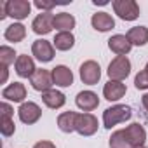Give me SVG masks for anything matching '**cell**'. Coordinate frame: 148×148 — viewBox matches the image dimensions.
<instances>
[{
	"mask_svg": "<svg viewBox=\"0 0 148 148\" xmlns=\"http://www.w3.org/2000/svg\"><path fill=\"white\" fill-rule=\"evenodd\" d=\"M131 117H132V112L127 105H115V106H110L103 112V125L106 129H112L117 124L129 120Z\"/></svg>",
	"mask_w": 148,
	"mask_h": 148,
	"instance_id": "cell-1",
	"label": "cell"
},
{
	"mask_svg": "<svg viewBox=\"0 0 148 148\" xmlns=\"http://www.w3.org/2000/svg\"><path fill=\"white\" fill-rule=\"evenodd\" d=\"M4 37H5V40L18 44L21 40H25V37H26V26L21 25V23H12V25H9L5 28Z\"/></svg>",
	"mask_w": 148,
	"mask_h": 148,
	"instance_id": "cell-21",
	"label": "cell"
},
{
	"mask_svg": "<svg viewBox=\"0 0 148 148\" xmlns=\"http://www.w3.org/2000/svg\"><path fill=\"white\" fill-rule=\"evenodd\" d=\"M32 54L40 63H49L54 59V45L44 38H38L32 44Z\"/></svg>",
	"mask_w": 148,
	"mask_h": 148,
	"instance_id": "cell-9",
	"label": "cell"
},
{
	"mask_svg": "<svg viewBox=\"0 0 148 148\" xmlns=\"http://www.w3.org/2000/svg\"><path fill=\"white\" fill-rule=\"evenodd\" d=\"M141 103H143V106H145V110L148 112V92H145V94L141 96Z\"/></svg>",
	"mask_w": 148,
	"mask_h": 148,
	"instance_id": "cell-33",
	"label": "cell"
},
{
	"mask_svg": "<svg viewBox=\"0 0 148 148\" xmlns=\"http://www.w3.org/2000/svg\"><path fill=\"white\" fill-rule=\"evenodd\" d=\"M16 131V124L12 119H0V132H2L5 138L12 136Z\"/></svg>",
	"mask_w": 148,
	"mask_h": 148,
	"instance_id": "cell-27",
	"label": "cell"
},
{
	"mask_svg": "<svg viewBox=\"0 0 148 148\" xmlns=\"http://www.w3.org/2000/svg\"><path fill=\"white\" fill-rule=\"evenodd\" d=\"M75 103H77V106L80 110L89 113V112H92V110H96L99 106V98L92 91H80L77 94V98H75Z\"/></svg>",
	"mask_w": 148,
	"mask_h": 148,
	"instance_id": "cell-12",
	"label": "cell"
},
{
	"mask_svg": "<svg viewBox=\"0 0 148 148\" xmlns=\"http://www.w3.org/2000/svg\"><path fill=\"white\" fill-rule=\"evenodd\" d=\"M91 25L96 32H108V30L115 28V19L108 12H96L91 18Z\"/></svg>",
	"mask_w": 148,
	"mask_h": 148,
	"instance_id": "cell-18",
	"label": "cell"
},
{
	"mask_svg": "<svg viewBox=\"0 0 148 148\" xmlns=\"http://www.w3.org/2000/svg\"><path fill=\"white\" fill-rule=\"evenodd\" d=\"M101 79V66L89 59V61H84L80 64V80L87 86H96Z\"/></svg>",
	"mask_w": 148,
	"mask_h": 148,
	"instance_id": "cell-4",
	"label": "cell"
},
{
	"mask_svg": "<svg viewBox=\"0 0 148 148\" xmlns=\"http://www.w3.org/2000/svg\"><path fill=\"white\" fill-rule=\"evenodd\" d=\"M127 38L132 45H145L148 42V28L146 26H134L127 32Z\"/></svg>",
	"mask_w": 148,
	"mask_h": 148,
	"instance_id": "cell-24",
	"label": "cell"
},
{
	"mask_svg": "<svg viewBox=\"0 0 148 148\" xmlns=\"http://www.w3.org/2000/svg\"><path fill=\"white\" fill-rule=\"evenodd\" d=\"M54 28L59 32H71L75 28V18L68 12H59L54 16Z\"/></svg>",
	"mask_w": 148,
	"mask_h": 148,
	"instance_id": "cell-23",
	"label": "cell"
},
{
	"mask_svg": "<svg viewBox=\"0 0 148 148\" xmlns=\"http://www.w3.org/2000/svg\"><path fill=\"white\" fill-rule=\"evenodd\" d=\"M122 131H124V136L129 141L131 148H136V146H143L145 145V141H146V131H145V127L141 124L134 122V124L127 125Z\"/></svg>",
	"mask_w": 148,
	"mask_h": 148,
	"instance_id": "cell-10",
	"label": "cell"
},
{
	"mask_svg": "<svg viewBox=\"0 0 148 148\" xmlns=\"http://www.w3.org/2000/svg\"><path fill=\"white\" fill-rule=\"evenodd\" d=\"M52 45L58 51H70L75 45V37H73L71 32H59V33H56V37L52 40Z\"/></svg>",
	"mask_w": 148,
	"mask_h": 148,
	"instance_id": "cell-22",
	"label": "cell"
},
{
	"mask_svg": "<svg viewBox=\"0 0 148 148\" xmlns=\"http://www.w3.org/2000/svg\"><path fill=\"white\" fill-rule=\"evenodd\" d=\"M98 119L92 113H79L77 117V124H75V131L80 136H92L98 131Z\"/></svg>",
	"mask_w": 148,
	"mask_h": 148,
	"instance_id": "cell-7",
	"label": "cell"
},
{
	"mask_svg": "<svg viewBox=\"0 0 148 148\" xmlns=\"http://www.w3.org/2000/svg\"><path fill=\"white\" fill-rule=\"evenodd\" d=\"M35 7L45 12H51V9L56 7V2H45V0H35Z\"/></svg>",
	"mask_w": 148,
	"mask_h": 148,
	"instance_id": "cell-30",
	"label": "cell"
},
{
	"mask_svg": "<svg viewBox=\"0 0 148 148\" xmlns=\"http://www.w3.org/2000/svg\"><path fill=\"white\" fill-rule=\"evenodd\" d=\"M108 47H110V51L115 52L117 56H125V54H129L132 44L129 42L127 35H113V37L108 40Z\"/></svg>",
	"mask_w": 148,
	"mask_h": 148,
	"instance_id": "cell-17",
	"label": "cell"
},
{
	"mask_svg": "<svg viewBox=\"0 0 148 148\" xmlns=\"http://www.w3.org/2000/svg\"><path fill=\"white\" fill-rule=\"evenodd\" d=\"M54 16L56 14H52V12H42V14H38L33 19V23H32L33 32L37 35H47V33H51L52 28H54Z\"/></svg>",
	"mask_w": 148,
	"mask_h": 148,
	"instance_id": "cell-11",
	"label": "cell"
},
{
	"mask_svg": "<svg viewBox=\"0 0 148 148\" xmlns=\"http://www.w3.org/2000/svg\"><path fill=\"white\" fill-rule=\"evenodd\" d=\"M2 98L7 99V101H14V103H25V98H26V87H25V84L12 82L11 86L4 87Z\"/></svg>",
	"mask_w": 148,
	"mask_h": 148,
	"instance_id": "cell-14",
	"label": "cell"
},
{
	"mask_svg": "<svg viewBox=\"0 0 148 148\" xmlns=\"http://www.w3.org/2000/svg\"><path fill=\"white\" fill-rule=\"evenodd\" d=\"M145 70H146V71H148V63H146V66H145Z\"/></svg>",
	"mask_w": 148,
	"mask_h": 148,
	"instance_id": "cell-34",
	"label": "cell"
},
{
	"mask_svg": "<svg viewBox=\"0 0 148 148\" xmlns=\"http://www.w3.org/2000/svg\"><path fill=\"white\" fill-rule=\"evenodd\" d=\"M125 92H127L125 84L117 82V80H108L105 84V87H103V96L108 101H119L120 98L125 96Z\"/></svg>",
	"mask_w": 148,
	"mask_h": 148,
	"instance_id": "cell-15",
	"label": "cell"
},
{
	"mask_svg": "<svg viewBox=\"0 0 148 148\" xmlns=\"http://www.w3.org/2000/svg\"><path fill=\"white\" fill-rule=\"evenodd\" d=\"M12 115H14V110L9 103L5 101L0 103V119H12Z\"/></svg>",
	"mask_w": 148,
	"mask_h": 148,
	"instance_id": "cell-29",
	"label": "cell"
},
{
	"mask_svg": "<svg viewBox=\"0 0 148 148\" xmlns=\"http://www.w3.org/2000/svg\"><path fill=\"white\" fill-rule=\"evenodd\" d=\"M32 11V4L28 2V0H7L5 2V14L12 19H25L28 18Z\"/></svg>",
	"mask_w": 148,
	"mask_h": 148,
	"instance_id": "cell-5",
	"label": "cell"
},
{
	"mask_svg": "<svg viewBox=\"0 0 148 148\" xmlns=\"http://www.w3.org/2000/svg\"><path fill=\"white\" fill-rule=\"evenodd\" d=\"M33 148H56V145L52 141H38L33 145Z\"/></svg>",
	"mask_w": 148,
	"mask_h": 148,
	"instance_id": "cell-31",
	"label": "cell"
},
{
	"mask_svg": "<svg viewBox=\"0 0 148 148\" xmlns=\"http://www.w3.org/2000/svg\"><path fill=\"white\" fill-rule=\"evenodd\" d=\"M77 117H79V113L77 112H71V110L59 113V117H58V127H59V131H63L66 134L73 132V131H75V124H77Z\"/></svg>",
	"mask_w": 148,
	"mask_h": 148,
	"instance_id": "cell-20",
	"label": "cell"
},
{
	"mask_svg": "<svg viewBox=\"0 0 148 148\" xmlns=\"http://www.w3.org/2000/svg\"><path fill=\"white\" fill-rule=\"evenodd\" d=\"M108 77L110 80H117V82H122L129 77V73H131V61L127 56H117L110 61L108 64Z\"/></svg>",
	"mask_w": 148,
	"mask_h": 148,
	"instance_id": "cell-2",
	"label": "cell"
},
{
	"mask_svg": "<svg viewBox=\"0 0 148 148\" xmlns=\"http://www.w3.org/2000/svg\"><path fill=\"white\" fill-rule=\"evenodd\" d=\"M113 11L124 21H134L139 18V5L134 0H113Z\"/></svg>",
	"mask_w": 148,
	"mask_h": 148,
	"instance_id": "cell-3",
	"label": "cell"
},
{
	"mask_svg": "<svg viewBox=\"0 0 148 148\" xmlns=\"http://www.w3.org/2000/svg\"><path fill=\"white\" fill-rule=\"evenodd\" d=\"M16 59H18V56H16L12 47H9V45H2V47H0V64L9 66V64L16 63Z\"/></svg>",
	"mask_w": 148,
	"mask_h": 148,
	"instance_id": "cell-26",
	"label": "cell"
},
{
	"mask_svg": "<svg viewBox=\"0 0 148 148\" xmlns=\"http://www.w3.org/2000/svg\"><path fill=\"white\" fill-rule=\"evenodd\" d=\"M136 148H146V146H145V145H143V146H136Z\"/></svg>",
	"mask_w": 148,
	"mask_h": 148,
	"instance_id": "cell-35",
	"label": "cell"
},
{
	"mask_svg": "<svg viewBox=\"0 0 148 148\" xmlns=\"http://www.w3.org/2000/svg\"><path fill=\"white\" fill-rule=\"evenodd\" d=\"M108 145H110V148H131L129 141H127L125 136H124V131H115V132L110 136Z\"/></svg>",
	"mask_w": 148,
	"mask_h": 148,
	"instance_id": "cell-25",
	"label": "cell"
},
{
	"mask_svg": "<svg viewBox=\"0 0 148 148\" xmlns=\"http://www.w3.org/2000/svg\"><path fill=\"white\" fill-rule=\"evenodd\" d=\"M18 115H19V120H21L23 124L32 125V124H35V122L40 120V117H42V108H40L37 103H33V101H25V103H21V106H19V110H18Z\"/></svg>",
	"mask_w": 148,
	"mask_h": 148,
	"instance_id": "cell-6",
	"label": "cell"
},
{
	"mask_svg": "<svg viewBox=\"0 0 148 148\" xmlns=\"http://www.w3.org/2000/svg\"><path fill=\"white\" fill-rule=\"evenodd\" d=\"M0 68H2V79H0V82L2 84H5L7 82V77H9V66H5V64H0Z\"/></svg>",
	"mask_w": 148,
	"mask_h": 148,
	"instance_id": "cell-32",
	"label": "cell"
},
{
	"mask_svg": "<svg viewBox=\"0 0 148 148\" xmlns=\"http://www.w3.org/2000/svg\"><path fill=\"white\" fill-rule=\"evenodd\" d=\"M51 73H52L54 84L59 86V87H70V86L73 84V73H71V70H70L68 66H64V64H58L56 68H52Z\"/></svg>",
	"mask_w": 148,
	"mask_h": 148,
	"instance_id": "cell-16",
	"label": "cell"
},
{
	"mask_svg": "<svg viewBox=\"0 0 148 148\" xmlns=\"http://www.w3.org/2000/svg\"><path fill=\"white\" fill-rule=\"evenodd\" d=\"M134 87L136 89H148V71L146 70H141L138 75L134 77Z\"/></svg>",
	"mask_w": 148,
	"mask_h": 148,
	"instance_id": "cell-28",
	"label": "cell"
},
{
	"mask_svg": "<svg viewBox=\"0 0 148 148\" xmlns=\"http://www.w3.org/2000/svg\"><path fill=\"white\" fill-rule=\"evenodd\" d=\"M42 101H44V105H45L47 108L58 110V108H61V106L66 103V96H64L63 92L56 91V89H51V91H47V92H42Z\"/></svg>",
	"mask_w": 148,
	"mask_h": 148,
	"instance_id": "cell-19",
	"label": "cell"
},
{
	"mask_svg": "<svg viewBox=\"0 0 148 148\" xmlns=\"http://www.w3.org/2000/svg\"><path fill=\"white\" fill-rule=\"evenodd\" d=\"M14 68H16V73L21 77V79H32V75L37 71L35 68V61L26 56V54H19L16 63H14Z\"/></svg>",
	"mask_w": 148,
	"mask_h": 148,
	"instance_id": "cell-13",
	"label": "cell"
},
{
	"mask_svg": "<svg viewBox=\"0 0 148 148\" xmlns=\"http://www.w3.org/2000/svg\"><path fill=\"white\" fill-rule=\"evenodd\" d=\"M30 84H32V87H33L35 91H38V92H47V91H51V87H52V84H54L52 73H51L49 70L40 68V70H37L33 75H32Z\"/></svg>",
	"mask_w": 148,
	"mask_h": 148,
	"instance_id": "cell-8",
	"label": "cell"
}]
</instances>
